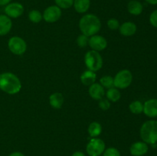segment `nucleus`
Wrapping results in <instances>:
<instances>
[{
    "mask_svg": "<svg viewBox=\"0 0 157 156\" xmlns=\"http://www.w3.org/2000/svg\"><path fill=\"white\" fill-rule=\"evenodd\" d=\"M84 63L88 70L96 72L102 67L103 58L99 52L90 50L87 51L84 56Z\"/></svg>",
    "mask_w": 157,
    "mask_h": 156,
    "instance_id": "obj_4",
    "label": "nucleus"
},
{
    "mask_svg": "<svg viewBox=\"0 0 157 156\" xmlns=\"http://www.w3.org/2000/svg\"><path fill=\"white\" fill-rule=\"evenodd\" d=\"M12 27V20L6 15H0V36L6 35Z\"/></svg>",
    "mask_w": 157,
    "mask_h": 156,
    "instance_id": "obj_15",
    "label": "nucleus"
},
{
    "mask_svg": "<svg viewBox=\"0 0 157 156\" xmlns=\"http://www.w3.org/2000/svg\"><path fill=\"white\" fill-rule=\"evenodd\" d=\"M99 107L101 108V110H104V111H106V110H109L110 107V101L107 99H101L99 100Z\"/></svg>",
    "mask_w": 157,
    "mask_h": 156,
    "instance_id": "obj_29",
    "label": "nucleus"
},
{
    "mask_svg": "<svg viewBox=\"0 0 157 156\" xmlns=\"http://www.w3.org/2000/svg\"><path fill=\"white\" fill-rule=\"evenodd\" d=\"M24 12V7L21 3L12 2L5 7L6 15L10 18H17L21 16Z\"/></svg>",
    "mask_w": 157,
    "mask_h": 156,
    "instance_id": "obj_9",
    "label": "nucleus"
},
{
    "mask_svg": "<svg viewBox=\"0 0 157 156\" xmlns=\"http://www.w3.org/2000/svg\"><path fill=\"white\" fill-rule=\"evenodd\" d=\"M49 103L52 108L58 110L61 108L64 103V96L60 93H52L49 97Z\"/></svg>",
    "mask_w": 157,
    "mask_h": 156,
    "instance_id": "obj_17",
    "label": "nucleus"
},
{
    "mask_svg": "<svg viewBox=\"0 0 157 156\" xmlns=\"http://www.w3.org/2000/svg\"><path fill=\"white\" fill-rule=\"evenodd\" d=\"M105 150V143L104 141L98 138H93L87 143L86 147L87 153L90 156H100Z\"/></svg>",
    "mask_w": 157,
    "mask_h": 156,
    "instance_id": "obj_7",
    "label": "nucleus"
},
{
    "mask_svg": "<svg viewBox=\"0 0 157 156\" xmlns=\"http://www.w3.org/2000/svg\"><path fill=\"white\" fill-rule=\"evenodd\" d=\"M79 28L83 35L87 37L93 36L101 30V20L97 15L87 14L80 19Z\"/></svg>",
    "mask_w": 157,
    "mask_h": 156,
    "instance_id": "obj_1",
    "label": "nucleus"
},
{
    "mask_svg": "<svg viewBox=\"0 0 157 156\" xmlns=\"http://www.w3.org/2000/svg\"><path fill=\"white\" fill-rule=\"evenodd\" d=\"M136 25L132 21H126L122 24H121L119 27V32L124 37H130L133 36L136 32Z\"/></svg>",
    "mask_w": 157,
    "mask_h": 156,
    "instance_id": "obj_13",
    "label": "nucleus"
},
{
    "mask_svg": "<svg viewBox=\"0 0 157 156\" xmlns=\"http://www.w3.org/2000/svg\"><path fill=\"white\" fill-rule=\"evenodd\" d=\"M146 2L150 5H157V0H146Z\"/></svg>",
    "mask_w": 157,
    "mask_h": 156,
    "instance_id": "obj_34",
    "label": "nucleus"
},
{
    "mask_svg": "<svg viewBox=\"0 0 157 156\" xmlns=\"http://www.w3.org/2000/svg\"><path fill=\"white\" fill-rule=\"evenodd\" d=\"M12 0H0V6H7L8 4L10 3Z\"/></svg>",
    "mask_w": 157,
    "mask_h": 156,
    "instance_id": "obj_31",
    "label": "nucleus"
},
{
    "mask_svg": "<svg viewBox=\"0 0 157 156\" xmlns=\"http://www.w3.org/2000/svg\"><path fill=\"white\" fill-rule=\"evenodd\" d=\"M21 83L14 73L6 72L0 74V90L8 94H16L21 90Z\"/></svg>",
    "mask_w": 157,
    "mask_h": 156,
    "instance_id": "obj_2",
    "label": "nucleus"
},
{
    "mask_svg": "<svg viewBox=\"0 0 157 156\" xmlns=\"http://www.w3.org/2000/svg\"><path fill=\"white\" fill-rule=\"evenodd\" d=\"M133 81V74L129 70H122L113 77V84L117 89H126Z\"/></svg>",
    "mask_w": 157,
    "mask_h": 156,
    "instance_id": "obj_5",
    "label": "nucleus"
},
{
    "mask_svg": "<svg viewBox=\"0 0 157 156\" xmlns=\"http://www.w3.org/2000/svg\"><path fill=\"white\" fill-rule=\"evenodd\" d=\"M106 96H107V99L109 101L111 102H117L120 100L121 97V93L120 90L116 87H112L107 90V93H106Z\"/></svg>",
    "mask_w": 157,
    "mask_h": 156,
    "instance_id": "obj_21",
    "label": "nucleus"
},
{
    "mask_svg": "<svg viewBox=\"0 0 157 156\" xmlns=\"http://www.w3.org/2000/svg\"><path fill=\"white\" fill-rule=\"evenodd\" d=\"M149 150L148 144L144 142H136L130 146V154L133 156H143L147 153Z\"/></svg>",
    "mask_w": 157,
    "mask_h": 156,
    "instance_id": "obj_12",
    "label": "nucleus"
},
{
    "mask_svg": "<svg viewBox=\"0 0 157 156\" xmlns=\"http://www.w3.org/2000/svg\"><path fill=\"white\" fill-rule=\"evenodd\" d=\"M150 22L153 27L157 28V10L153 11L150 16Z\"/></svg>",
    "mask_w": 157,
    "mask_h": 156,
    "instance_id": "obj_30",
    "label": "nucleus"
},
{
    "mask_svg": "<svg viewBox=\"0 0 157 156\" xmlns=\"http://www.w3.org/2000/svg\"><path fill=\"white\" fill-rule=\"evenodd\" d=\"M144 114L150 118L157 117V99H150L144 104Z\"/></svg>",
    "mask_w": 157,
    "mask_h": 156,
    "instance_id": "obj_11",
    "label": "nucleus"
},
{
    "mask_svg": "<svg viewBox=\"0 0 157 156\" xmlns=\"http://www.w3.org/2000/svg\"><path fill=\"white\" fill-rule=\"evenodd\" d=\"M74 7L78 13L87 12L90 6V0H74Z\"/></svg>",
    "mask_w": 157,
    "mask_h": 156,
    "instance_id": "obj_19",
    "label": "nucleus"
},
{
    "mask_svg": "<svg viewBox=\"0 0 157 156\" xmlns=\"http://www.w3.org/2000/svg\"><path fill=\"white\" fill-rule=\"evenodd\" d=\"M107 27L112 31H115L119 29L120 25H121L119 21H118L117 19H116V18H110V19H109L108 21H107Z\"/></svg>",
    "mask_w": 157,
    "mask_h": 156,
    "instance_id": "obj_27",
    "label": "nucleus"
},
{
    "mask_svg": "<svg viewBox=\"0 0 157 156\" xmlns=\"http://www.w3.org/2000/svg\"><path fill=\"white\" fill-rule=\"evenodd\" d=\"M71 156H85L82 151H75Z\"/></svg>",
    "mask_w": 157,
    "mask_h": 156,
    "instance_id": "obj_33",
    "label": "nucleus"
},
{
    "mask_svg": "<svg viewBox=\"0 0 157 156\" xmlns=\"http://www.w3.org/2000/svg\"><path fill=\"white\" fill-rule=\"evenodd\" d=\"M102 130V125L99 122H93L89 125L87 132H88V134L90 135V136H91L92 138H97L101 134Z\"/></svg>",
    "mask_w": 157,
    "mask_h": 156,
    "instance_id": "obj_20",
    "label": "nucleus"
},
{
    "mask_svg": "<svg viewBox=\"0 0 157 156\" xmlns=\"http://www.w3.org/2000/svg\"><path fill=\"white\" fill-rule=\"evenodd\" d=\"M97 74L95 72L92 70H87L83 72L82 74L81 75V81L84 85L90 87L93 84L96 83Z\"/></svg>",
    "mask_w": 157,
    "mask_h": 156,
    "instance_id": "obj_16",
    "label": "nucleus"
},
{
    "mask_svg": "<svg viewBox=\"0 0 157 156\" xmlns=\"http://www.w3.org/2000/svg\"><path fill=\"white\" fill-rule=\"evenodd\" d=\"M140 134L143 142L149 145H155L157 142V121L148 120L144 122Z\"/></svg>",
    "mask_w": 157,
    "mask_h": 156,
    "instance_id": "obj_3",
    "label": "nucleus"
},
{
    "mask_svg": "<svg viewBox=\"0 0 157 156\" xmlns=\"http://www.w3.org/2000/svg\"><path fill=\"white\" fill-rule=\"evenodd\" d=\"M76 41H77V44H78L80 47H84L87 45H88L89 37L81 34V35H79V36L77 38Z\"/></svg>",
    "mask_w": 157,
    "mask_h": 156,
    "instance_id": "obj_26",
    "label": "nucleus"
},
{
    "mask_svg": "<svg viewBox=\"0 0 157 156\" xmlns=\"http://www.w3.org/2000/svg\"><path fill=\"white\" fill-rule=\"evenodd\" d=\"M103 156H121V152L117 148L111 147V148H108L104 150Z\"/></svg>",
    "mask_w": 157,
    "mask_h": 156,
    "instance_id": "obj_28",
    "label": "nucleus"
},
{
    "mask_svg": "<svg viewBox=\"0 0 157 156\" xmlns=\"http://www.w3.org/2000/svg\"><path fill=\"white\" fill-rule=\"evenodd\" d=\"M100 84L104 88H107V90L110 88L114 87L113 84V77L109 75H106V76H102L100 80Z\"/></svg>",
    "mask_w": 157,
    "mask_h": 156,
    "instance_id": "obj_23",
    "label": "nucleus"
},
{
    "mask_svg": "<svg viewBox=\"0 0 157 156\" xmlns=\"http://www.w3.org/2000/svg\"><path fill=\"white\" fill-rule=\"evenodd\" d=\"M129 109L133 114H140L144 111V104L139 100L133 101L129 106Z\"/></svg>",
    "mask_w": 157,
    "mask_h": 156,
    "instance_id": "obj_22",
    "label": "nucleus"
},
{
    "mask_svg": "<svg viewBox=\"0 0 157 156\" xmlns=\"http://www.w3.org/2000/svg\"><path fill=\"white\" fill-rule=\"evenodd\" d=\"M8 47L14 54L21 55L26 51L27 44L23 38L18 36H14L9 40Z\"/></svg>",
    "mask_w": 157,
    "mask_h": 156,
    "instance_id": "obj_6",
    "label": "nucleus"
},
{
    "mask_svg": "<svg viewBox=\"0 0 157 156\" xmlns=\"http://www.w3.org/2000/svg\"><path fill=\"white\" fill-rule=\"evenodd\" d=\"M88 93L90 97L93 98L94 99H96V100L101 99L105 94L104 88L98 83H94L89 87Z\"/></svg>",
    "mask_w": 157,
    "mask_h": 156,
    "instance_id": "obj_14",
    "label": "nucleus"
},
{
    "mask_svg": "<svg viewBox=\"0 0 157 156\" xmlns=\"http://www.w3.org/2000/svg\"><path fill=\"white\" fill-rule=\"evenodd\" d=\"M143 9H144L143 5L137 0H132V1L129 2L128 5H127V10L131 15H140L143 12Z\"/></svg>",
    "mask_w": 157,
    "mask_h": 156,
    "instance_id": "obj_18",
    "label": "nucleus"
},
{
    "mask_svg": "<svg viewBox=\"0 0 157 156\" xmlns=\"http://www.w3.org/2000/svg\"><path fill=\"white\" fill-rule=\"evenodd\" d=\"M88 45L91 47L92 50L99 52L106 49L107 47V41L101 35H94L89 38Z\"/></svg>",
    "mask_w": 157,
    "mask_h": 156,
    "instance_id": "obj_10",
    "label": "nucleus"
},
{
    "mask_svg": "<svg viewBox=\"0 0 157 156\" xmlns=\"http://www.w3.org/2000/svg\"><path fill=\"white\" fill-rule=\"evenodd\" d=\"M55 2L60 9H69L74 4V0H55Z\"/></svg>",
    "mask_w": 157,
    "mask_h": 156,
    "instance_id": "obj_25",
    "label": "nucleus"
},
{
    "mask_svg": "<svg viewBox=\"0 0 157 156\" xmlns=\"http://www.w3.org/2000/svg\"><path fill=\"white\" fill-rule=\"evenodd\" d=\"M9 156H25V155L21 152H19V151H15V152L11 153Z\"/></svg>",
    "mask_w": 157,
    "mask_h": 156,
    "instance_id": "obj_32",
    "label": "nucleus"
},
{
    "mask_svg": "<svg viewBox=\"0 0 157 156\" xmlns=\"http://www.w3.org/2000/svg\"><path fill=\"white\" fill-rule=\"evenodd\" d=\"M42 18V15L38 10H32L29 13V19L33 23H39Z\"/></svg>",
    "mask_w": 157,
    "mask_h": 156,
    "instance_id": "obj_24",
    "label": "nucleus"
},
{
    "mask_svg": "<svg viewBox=\"0 0 157 156\" xmlns=\"http://www.w3.org/2000/svg\"><path fill=\"white\" fill-rule=\"evenodd\" d=\"M61 16V10L58 6H52L48 7L43 12L42 17L46 22L54 23L58 21Z\"/></svg>",
    "mask_w": 157,
    "mask_h": 156,
    "instance_id": "obj_8",
    "label": "nucleus"
}]
</instances>
